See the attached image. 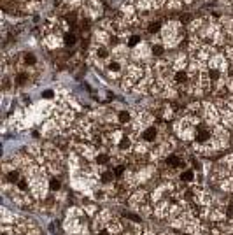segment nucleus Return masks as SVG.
I'll list each match as a JSON object with an SVG mask.
<instances>
[{"instance_id": "nucleus-9", "label": "nucleus", "mask_w": 233, "mask_h": 235, "mask_svg": "<svg viewBox=\"0 0 233 235\" xmlns=\"http://www.w3.org/2000/svg\"><path fill=\"white\" fill-rule=\"evenodd\" d=\"M174 79L181 84V82H186V79H187V76H186V72L184 70H177L175 74H174Z\"/></svg>"}, {"instance_id": "nucleus-18", "label": "nucleus", "mask_w": 233, "mask_h": 235, "mask_svg": "<svg viewBox=\"0 0 233 235\" xmlns=\"http://www.w3.org/2000/svg\"><path fill=\"white\" fill-rule=\"evenodd\" d=\"M18 188L21 189V191H26L28 188H26V181H18Z\"/></svg>"}, {"instance_id": "nucleus-4", "label": "nucleus", "mask_w": 233, "mask_h": 235, "mask_svg": "<svg viewBox=\"0 0 233 235\" xmlns=\"http://www.w3.org/2000/svg\"><path fill=\"white\" fill-rule=\"evenodd\" d=\"M166 165L170 167V168H181L182 165H184V161L179 158V156H175V155H170L166 158Z\"/></svg>"}, {"instance_id": "nucleus-22", "label": "nucleus", "mask_w": 233, "mask_h": 235, "mask_svg": "<svg viewBox=\"0 0 233 235\" xmlns=\"http://www.w3.org/2000/svg\"><path fill=\"white\" fill-rule=\"evenodd\" d=\"M42 97H44V98H51V97H53V91H51V90H48V91L42 93Z\"/></svg>"}, {"instance_id": "nucleus-1", "label": "nucleus", "mask_w": 233, "mask_h": 235, "mask_svg": "<svg viewBox=\"0 0 233 235\" xmlns=\"http://www.w3.org/2000/svg\"><path fill=\"white\" fill-rule=\"evenodd\" d=\"M195 139H196V142L198 144H207L209 140H210V132L207 130V128H198L196 130V134H195Z\"/></svg>"}, {"instance_id": "nucleus-11", "label": "nucleus", "mask_w": 233, "mask_h": 235, "mask_svg": "<svg viewBox=\"0 0 233 235\" xmlns=\"http://www.w3.org/2000/svg\"><path fill=\"white\" fill-rule=\"evenodd\" d=\"M60 186H61V183H60L56 177H53V179L49 181V188H51L53 191H58V189H60Z\"/></svg>"}, {"instance_id": "nucleus-13", "label": "nucleus", "mask_w": 233, "mask_h": 235, "mask_svg": "<svg viewBox=\"0 0 233 235\" xmlns=\"http://www.w3.org/2000/svg\"><path fill=\"white\" fill-rule=\"evenodd\" d=\"M160 27H161L160 21H153V23L149 25V33H156V32L160 30Z\"/></svg>"}, {"instance_id": "nucleus-3", "label": "nucleus", "mask_w": 233, "mask_h": 235, "mask_svg": "<svg viewBox=\"0 0 233 235\" xmlns=\"http://www.w3.org/2000/svg\"><path fill=\"white\" fill-rule=\"evenodd\" d=\"M105 69H107V72L111 76H118L121 72V63L118 60H109L107 61V65H105Z\"/></svg>"}, {"instance_id": "nucleus-20", "label": "nucleus", "mask_w": 233, "mask_h": 235, "mask_svg": "<svg viewBox=\"0 0 233 235\" xmlns=\"http://www.w3.org/2000/svg\"><path fill=\"white\" fill-rule=\"evenodd\" d=\"M16 81H18V84H23V82L26 81V76H25V74H19V76L16 77Z\"/></svg>"}, {"instance_id": "nucleus-12", "label": "nucleus", "mask_w": 233, "mask_h": 235, "mask_svg": "<svg viewBox=\"0 0 233 235\" xmlns=\"http://www.w3.org/2000/svg\"><path fill=\"white\" fill-rule=\"evenodd\" d=\"M137 44H140V37H139V35H132L130 40H128V46H130V48H135Z\"/></svg>"}, {"instance_id": "nucleus-7", "label": "nucleus", "mask_w": 233, "mask_h": 235, "mask_svg": "<svg viewBox=\"0 0 233 235\" xmlns=\"http://www.w3.org/2000/svg\"><path fill=\"white\" fill-rule=\"evenodd\" d=\"M95 56H96L98 60H107V58H109V49L105 48V46H98L96 51H95Z\"/></svg>"}, {"instance_id": "nucleus-16", "label": "nucleus", "mask_w": 233, "mask_h": 235, "mask_svg": "<svg viewBox=\"0 0 233 235\" xmlns=\"http://www.w3.org/2000/svg\"><path fill=\"white\" fill-rule=\"evenodd\" d=\"M112 179H114V174H111V172H103L102 174V181L103 183H111Z\"/></svg>"}, {"instance_id": "nucleus-10", "label": "nucleus", "mask_w": 233, "mask_h": 235, "mask_svg": "<svg viewBox=\"0 0 233 235\" xmlns=\"http://www.w3.org/2000/svg\"><path fill=\"white\" fill-rule=\"evenodd\" d=\"M118 119H119V123H128V121H130V112H126V111L119 112V114H118Z\"/></svg>"}, {"instance_id": "nucleus-15", "label": "nucleus", "mask_w": 233, "mask_h": 235, "mask_svg": "<svg viewBox=\"0 0 233 235\" xmlns=\"http://www.w3.org/2000/svg\"><path fill=\"white\" fill-rule=\"evenodd\" d=\"M9 181H11V183H18V181H19V172H16V170L9 172Z\"/></svg>"}, {"instance_id": "nucleus-19", "label": "nucleus", "mask_w": 233, "mask_h": 235, "mask_svg": "<svg viewBox=\"0 0 233 235\" xmlns=\"http://www.w3.org/2000/svg\"><path fill=\"white\" fill-rule=\"evenodd\" d=\"M153 53H154V54H163V48H161L160 44H156V46L153 48Z\"/></svg>"}, {"instance_id": "nucleus-21", "label": "nucleus", "mask_w": 233, "mask_h": 235, "mask_svg": "<svg viewBox=\"0 0 233 235\" xmlns=\"http://www.w3.org/2000/svg\"><path fill=\"white\" fill-rule=\"evenodd\" d=\"M114 172H116V176H123V172H124V167H123V165L116 167V170H114Z\"/></svg>"}, {"instance_id": "nucleus-23", "label": "nucleus", "mask_w": 233, "mask_h": 235, "mask_svg": "<svg viewBox=\"0 0 233 235\" xmlns=\"http://www.w3.org/2000/svg\"><path fill=\"white\" fill-rule=\"evenodd\" d=\"M228 216H230V218H233V205H230V207H228Z\"/></svg>"}, {"instance_id": "nucleus-24", "label": "nucleus", "mask_w": 233, "mask_h": 235, "mask_svg": "<svg viewBox=\"0 0 233 235\" xmlns=\"http://www.w3.org/2000/svg\"><path fill=\"white\" fill-rule=\"evenodd\" d=\"M100 235H109V232H105V230H102V232H100Z\"/></svg>"}, {"instance_id": "nucleus-5", "label": "nucleus", "mask_w": 233, "mask_h": 235, "mask_svg": "<svg viewBox=\"0 0 233 235\" xmlns=\"http://www.w3.org/2000/svg\"><path fill=\"white\" fill-rule=\"evenodd\" d=\"M116 137H118V146H119V149H130V146H132L130 137H126L124 134H118Z\"/></svg>"}, {"instance_id": "nucleus-14", "label": "nucleus", "mask_w": 233, "mask_h": 235, "mask_svg": "<svg viewBox=\"0 0 233 235\" xmlns=\"http://www.w3.org/2000/svg\"><path fill=\"white\" fill-rule=\"evenodd\" d=\"M107 161H109V156H107V155H98V156H96V163H98V165H105Z\"/></svg>"}, {"instance_id": "nucleus-2", "label": "nucleus", "mask_w": 233, "mask_h": 235, "mask_svg": "<svg viewBox=\"0 0 233 235\" xmlns=\"http://www.w3.org/2000/svg\"><path fill=\"white\" fill-rule=\"evenodd\" d=\"M156 137H158V130H156L154 126H149V128H145V130L142 132V139L145 142H154Z\"/></svg>"}, {"instance_id": "nucleus-8", "label": "nucleus", "mask_w": 233, "mask_h": 235, "mask_svg": "<svg viewBox=\"0 0 233 235\" xmlns=\"http://www.w3.org/2000/svg\"><path fill=\"white\" fill-rule=\"evenodd\" d=\"M195 179V172L193 170H184V172L181 174V181H186V183H191Z\"/></svg>"}, {"instance_id": "nucleus-6", "label": "nucleus", "mask_w": 233, "mask_h": 235, "mask_svg": "<svg viewBox=\"0 0 233 235\" xmlns=\"http://www.w3.org/2000/svg\"><path fill=\"white\" fill-rule=\"evenodd\" d=\"M75 42H77L75 33H74V32H67V33H65V37H63V44L69 48V46H74Z\"/></svg>"}, {"instance_id": "nucleus-17", "label": "nucleus", "mask_w": 233, "mask_h": 235, "mask_svg": "<svg viewBox=\"0 0 233 235\" xmlns=\"http://www.w3.org/2000/svg\"><path fill=\"white\" fill-rule=\"evenodd\" d=\"M23 58L26 60L25 63H30V65H33V63H35V56H33V54H25Z\"/></svg>"}]
</instances>
